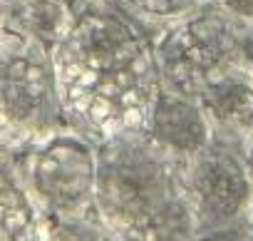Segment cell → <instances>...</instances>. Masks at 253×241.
Masks as SVG:
<instances>
[{
    "instance_id": "obj_1",
    "label": "cell",
    "mask_w": 253,
    "mask_h": 241,
    "mask_svg": "<svg viewBox=\"0 0 253 241\" xmlns=\"http://www.w3.org/2000/svg\"><path fill=\"white\" fill-rule=\"evenodd\" d=\"M60 104L107 140L139 135L159 95V70L147 40L114 15H87L55 43Z\"/></svg>"
},
{
    "instance_id": "obj_10",
    "label": "cell",
    "mask_w": 253,
    "mask_h": 241,
    "mask_svg": "<svg viewBox=\"0 0 253 241\" xmlns=\"http://www.w3.org/2000/svg\"><path fill=\"white\" fill-rule=\"evenodd\" d=\"M60 219L40 236V241H112L109 234L99 229V221L75 211V214H57Z\"/></svg>"
},
{
    "instance_id": "obj_12",
    "label": "cell",
    "mask_w": 253,
    "mask_h": 241,
    "mask_svg": "<svg viewBox=\"0 0 253 241\" xmlns=\"http://www.w3.org/2000/svg\"><path fill=\"white\" fill-rule=\"evenodd\" d=\"M223 3L241 15H253V0H223Z\"/></svg>"
},
{
    "instance_id": "obj_2",
    "label": "cell",
    "mask_w": 253,
    "mask_h": 241,
    "mask_svg": "<svg viewBox=\"0 0 253 241\" xmlns=\"http://www.w3.org/2000/svg\"><path fill=\"white\" fill-rule=\"evenodd\" d=\"M132 137H114L97 157L94 199L114 229L134 241H162L179 206L176 189L159 152Z\"/></svg>"
},
{
    "instance_id": "obj_8",
    "label": "cell",
    "mask_w": 253,
    "mask_h": 241,
    "mask_svg": "<svg viewBox=\"0 0 253 241\" xmlns=\"http://www.w3.org/2000/svg\"><path fill=\"white\" fill-rule=\"evenodd\" d=\"M204 107L223 125H253V90L238 80H211L201 92Z\"/></svg>"
},
{
    "instance_id": "obj_6",
    "label": "cell",
    "mask_w": 253,
    "mask_h": 241,
    "mask_svg": "<svg viewBox=\"0 0 253 241\" xmlns=\"http://www.w3.org/2000/svg\"><path fill=\"white\" fill-rule=\"evenodd\" d=\"M191 187L199 206L211 216H231L248 194L243 169L233 157L218 149H211L196 159Z\"/></svg>"
},
{
    "instance_id": "obj_5",
    "label": "cell",
    "mask_w": 253,
    "mask_h": 241,
    "mask_svg": "<svg viewBox=\"0 0 253 241\" xmlns=\"http://www.w3.org/2000/svg\"><path fill=\"white\" fill-rule=\"evenodd\" d=\"M226 55V33L209 18L181 23L157 48V70L181 95H199Z\"/></svg>"
},
{
    "instance_id": "obj_11",
    "label": "cell",
    "mask_w": 253,
    "mask_h": 241,
    "mask_svg": "<svg viewBox=\"0 0 253 241\" xmlns=\"http://www.w3.org/2000/svg\"><path fill=\"white\" fill-rule=\"evenodd\" d=\"M126 3L149 15H176L186 10L194 0H126Z\"/></svg>"
},
{
    "instance_id": "obj_14",
    "label": "cell",
    "mask_w": 253,
    "mask_h": 241,
    "mask_svg": "<svg viewBox=\"0 0 253 241\" xmlns=\"http://www.w3.org/2000/svg\"><path fill=\"white\" fill-rule=\"evenodd\" d=\"M246 55H248V60L253 62V35L246 40Z\"/></svg>"
},
{
    "instance_id": "obj_9",
    "label": "cell",
    "mask_w": 253,
    "mask_h": 241,
    "mask_svg": "<svg viewBox=\"0 0 253 241\" xmlns=\"http://www.w3.org/2000/svg\"><path fill=\"white\" fill-rule=\"evenodd\" d=\"M0 241H40L33 201L5 174H0Z\"/></svg>"
},
{
    "instance_id": "obj_4",
    "label": "cell",
    "mask_w": 253,
    "mask_h": 241,
    "mask_svg": "<svg viewBox=\"0 0 253 241\" xmlns=\"http://www.w3.org/2000/svg\"><path fill=\"white\" fill-rule=\"evenodd\" d=\"M33 189L55 214H75L94 194L97 154L77 137L50 140L33 162Z\"/></svg>"
},
{
    "instance_id": "obj_7",
    "label": "cell",
    "mask_w": 253,
    "mask_h": 241,
    "mask_svg": "<svg viewBox=\"0 0 253 241\" xmlns=\"http://www.w3.org/2000/svg\"><path fill=\"white\" fill-rule=\"evenodd\" d=\"M147 132L152 135L154 145L162 149H174L184 154H194L206 145V119L196 104L186 99V95H169L159 92Z\"/></svg>"
},
{
    "instance_id": "obj_3",
    "label": "cell",
    "mask_w": 253,
    "mask_h": 241,
    "mask_svg": "<svg viewBox=\"0 0 253 241\" xmlns=\"http://www.w3.org/2000/svg\"><path fill=\"white\" fill-rule=\"evenodd\" d=\"M55 92L52 60L40 40L20 33H0V119L33 127L50 117Z\"/></svg>"
},
{
    "instance_id": "obj_15",
    "label": "cell",
    "mask_w": 253,
    "mask_h": 241,
    "mask_svg": "<svg viewBox=\"0 0 253 241\" xmlns=\"http://www.w3.org/2000/svg\"><path fill=\"white\" fill-rule=\"evenodd\" d=\"M251 167H253V147H251Z\"/></svg>"
},
{
    "instance_id": "obj_13",
    "label": "cell",
    "mask_w": 253,
    "mask_h": 241,
    "mask_svg": "<svg viewBox=\"0 0 253 241\" xmlns=\"http://www.w3.org/2000/svg\"><path fill=\"white\" fill-rule=\"evenodd\" d=\"M201 241H248V239H243V236H238V234H228V231H223V234L206 236V239H201Z\"/></svg>"
}]
</instances>
